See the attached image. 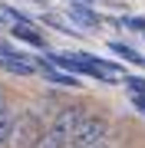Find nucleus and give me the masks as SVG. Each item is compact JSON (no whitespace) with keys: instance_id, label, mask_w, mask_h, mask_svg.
<instances>
[{"instance_id":"nucleus-1","label":"nucleus","mask_w":145,"mask_h":148,"mask_svg":"<svg viewBox=\"0 0 145 148\" xmlns=\"http://www.w3.org/2000/svg\"><path fill=\"white\" fill-rule=\"evenodd\" d=\"M86 109H89L86 102H59L56 112L49 115V122L43 125L40 138H36V148H69V138H73Z\"/></svg>"},{"instance_id":"nucleus-2","label":"nucleus","mask_w":145,"mask_h":148,"mask_svg":"<svg viewBox=\"0 0 145 148\" xmlns=\"http://www.w3.org/2000/svg\"><path fill=\"white\" fill-rule=\"evenodd\" d=\"M102 145H112V122L106 112L86 109L69 138V148H102Z\"/></svg>"},{"instance_id":"nucleus-3","label":"nucleus","mask_w":145,"mask_h":148,"mask_svg":"<svg viewBox=\"0 0 145 148\" xmlns=\"http://www.w3.org/2000/svg\"><path fill=\"white\" fill-rule=\"evenodd\" d=\"M20 109H23L20 102H13V99H10V106L0 112V148H7V142H10V132H13L16 119H20Z\"/></svg>"},{"instance_id":"nucleus-4","label":"nucleus","mask_w":145,"mask_h":148,"mask_svg":"<svg viewBox=\"0 0 145 148\" xmlns=\"http://www.w3.org/2000/svg\"><path fill=\"white\" fill-rule=\"evenodd\" d=\"M13 36L30 43V46H36V49H46V36L33 27V23H13Z\"/></svg>"},{"instance_id":"nucleus-5","label":"nucleus","mask_w":145,"mask_h":148,"mask_svg":"<svg viewBox=\"0 0 145 148\" xmlns=\"http://www.w3.org/2000/svg\"><path fill=\"white\" fill-rule=\"evenodd\" d=\"M69 20L79 23V27H86V30H96L99 23H102V16L92 13L89 7H82V3H73V7H69Z\"/></svg>"},{"instance_id":"nucleus-6","label":"nucleus","mask_w":145,"mask_h":148,"mask_svg":"<svg viewBox=\"0 0 145 148\" xmlns=\"http://www.w3.org/2000/svg\"><path fill=\"white\" fill-rule=\"evenodd\" d=\"M43 76H46V79L53 82V86H63V89H79V86H82V82L76 79L73 73H66V69H56V66L43 69Z\"/></svg>"},{"instance_id":"nucleus-7","label":"nucleus","mask_w":145,"mask_h":148,"mask_svg":"<svg viewBox=\"0 0 145 148\" xmlns=\"http://www.w3.org/2000/svg\"><path fill=\"white\" fill-rule=\"evenodd\" d=\"M109 49H112L115 56H122L125 63H135V66H142V56L135 53L132 46H125V43H119V40H112V43H109Z\"/></svg>"},{"instance_id":"nucleus-8","label":"nucleus","mask_w":145,"mask_h":148,"mask_svg":"<svg viewBox=\"0 0 145 148\" xmlns=\"http://www.w3.org/2000/svg\"><path fill=\"white\" fill-rule=\"evenodd\" d=\"M125 89L132 95H145V79L142 76H125Z\"/></svg>"},{"instance_id":"nucleus-9","label":"nucleus","mask_w":145,"mask_h":148,"mask_svg":"<svg viewBox=\"0 0 145 148\" xmlns=\"http://www.w3.org/2000/svg\"><path fill=\"white\" fill-rule=\"evenodd\" d=\"M122 27H129V30H139V33H145V20H142V16H129V20H122Z\"/></svg>"},{"instance_id":"nucleus-10","label":"nucleus","mask_w":145,"mask_h":148,"mask_svg":"<svg viewBox=\"0 0 145 148\" xmlns=\"http://www.w3.org/2000/svg\"><path fill=\"white\" fill-rule=\"evenodd\" d=\"M132 106H135V109H139L142 115H145V95H132Z\"/></svg>"},{"instance_id":"nucleus-11","label":"nucleus","mask_w":145,"mask_h":148,"mask_svg":"<svg viewBox=\"0 0 145 148\" xmlns=\"http://www.w3.org/2000/svg\"><path fill=\"white\" fill-rule=\"evenodd\" d=\"M0 27H3V13H0Z\"/></svg>"},{"instance_id":"nucleus-12","label":"nucleus","mask_w":145,"mask_h":148,"mask_svg":"<svg viewBox=\"0 0 145 148\" xmlns=\"http://www.w3.org/2000/svg\"><path fill=\"white\" fill-rule=\"evenodd\" d=\"M142 66H145V56H142Z\"/></svg>"}]
</instances>
